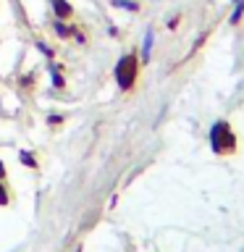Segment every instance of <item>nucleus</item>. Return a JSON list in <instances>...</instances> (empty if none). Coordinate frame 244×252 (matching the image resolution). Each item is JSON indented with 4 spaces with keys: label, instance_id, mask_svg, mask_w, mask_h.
<instances>
[{
    "label": "nucleus",
    "instance_id": "6e6552de",
    "mask_svg": "<svg viewBox=\"0 0 244 252\" xmlns=\"http://www.w3.org/2000/svg\"><path fill=\"white\" fill-rule=\"evenodd\" d=\"M5 202H8V194H5V189L0 187V205H5Z\"/></svg>",
    "mask_w": 244,
    "mask_h": 252
},
{
    "label": "nucleus",
    "instance_id": "1a4fd4ad",
    "mask_svg": "<svg viewBox=\"0 0 244 252\" xmlns=\"http://www.w3.org/2000/svg\"><path fill=\"white\" fill-rule=\"evenodd\" d=\"M55 27H58V34H61V37H63V34H68V29L63 27V24H55Z\"/></svg>",
    "mask_w": 244,
    "mask_h": 252
},
{
    "label": "nucleus",
    "instance_id": "20e7f679",
    "mask_svg": "<svg viewBox=\"0 0 244 252\" xmlns=\"http://www.w3.org/2000/svg\"><path fill=\"white\" fill-rule=\"evenodd\" d=\"M150 50H152V32H147V34H145V47H142V53H145V61L150 58Z\"/></svg>",
    "mask_w": 244,
    "mask_h": 252
},
{
    "label": "nucleus",
    "instance_id": "7ed1b4c3",
    "mask_svg": "<svg viewBox=\"0 0 244 252\" xmlns=\"http://www.w3.org/2000/svg\"><path fill=\"white\" fill-rule=\"evenodd\" d=\"M53 5H55V13L58 16H68L71 13V5L66 3V0H53Z\"/></svg>",
    "mask_w": 244,
    "mask_h": 252
},
{
    "label": "nucleus",
    "instance_id": "423d86ee",
    "mask_svg": "<svg viewBox=\"0 0 244 252\" xmlns=\"http://www.w3.org/2000/svg\"><path fill=\"white\" fill-rule=\"evenodd\" d=\"M116 5H121V8H131V11H137V3H129V0H116Z\"/></svg>",
    "mask_w": 244,
    "mask_h": 252
},
{
    "label": "nucleus",
    "instance_id": "39448f33",
    "mask_svg": "<svg viewBox=\"0 0 244 252\" xmlns=\"http://www.w3.org/2000/svg\"><path fill=\"white\" fill-rule=\"evenodd\" d=\"M242 11H244V0H239V3H236V11H234V16H231V21H239V19H242Z\"/></svg>",
    "mask_w": 244,
    "mask_h": 252
},
{
    "label": "nucleus",
    "instance_id": "f257e3e1",
    "mask_svg": "<svg viewBox=\"0 0 244 252\" xmlns=\"http://www.w3.org/2000/svg\"><path fill=\"white\" fill-rule=\"evenodd\" d=\"M210 145H213V150H215L218 155L234 153L236 150V137H234V131L228 129V124L218 121L215 126H213L210 129Z\"/></svg>",
    "mask_w": 244,
    "mask_h": 252
},
{
    "label": "nucleus",
    "instance_id": "f03ea898",
    "mask_svg": "<svg viewBox=\"0 0 244 252\" xmlns=\"http://www.w3.org/2000/svg\"><path fill=\"white\" fill-rule=\"evenodd\" d=\"M134 74H137V61H134L131 55H123V58L118 61V68H116L118 87H121V90H129L134 84Z\"/></svg>",
    "mask_w": 244,
    "mask_h": 252
},
{
    "label": "nucleus",
    "instance_id": "0eeeda50",
    "mask_svg": "<svg viewBox=\"0 0 244 252\" xmlns=\"http://www.w3.org/2000/svg\"><path fill=\"white\" fill-rule=\"evenodd\" d=\"M21 163H27V165H34V158H31L29 153H21Z\"/></svg>",
    "mask_w": 244,
    "mask_h": 252
},
{
    "label": "nucleus",
    "instance_id": "9d476101",
    "mask_svg": "<svg viewBox=\"0 0 244 252\" xmlns=\"http://www.w3.org/2000/svg\"><path fill=\"white\" fill-rule=\"evenodd\" d=\"M3 173H5V165H3V163H0V179H3Z\"/></svg>",
    "mask_w": 244,
    "mask_h": 252
}]
</instances>
